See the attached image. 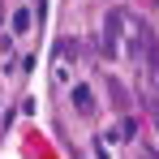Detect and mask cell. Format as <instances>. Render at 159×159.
<instances>
[{"mask_svg":"<svg viewBox=\"0 0 159 159\" xmlns=\"http://www.w3.org/2000/svg\"><path fill=\"white\" fill-rule=\"evenodd\" d=\"M155 73H159V69H155Z\"/></svg>","mask_w":159,"mask_h":159,"instance_id":"8","label":"cell"},{"mask_svg":"<svg viewBox=\"0 0 159 159\" xmlns=\"http://www.w3.org/2000/svg\"><path fill=\"white\" fill-rule=\"evenodd\" d=\"M65 60H69V65L78 60V43H73V39H60V43H56V82L65 73Z\"/></svg>","mask_w":159,"mask_h":159,"instance_id":"3","label":"cell"},{"mask_svg":"<svg viewBox=\"0 0 159 159\" xmlns=\"http://www.w3.org/2000/svg\"><path fill=\"white\" fill-rule=\"evenodd\" d=\"M69 99H73V107H78L82 116H90V112H95V95H90V86H86V82L69 86Z\"/></svg>","mask_w":159,"mask_h":159,"instance_id":"2","label":"cell"},{"mask_svg":"<svg viewBox=\"0 0 159 159\" xmlns=\"http://www.w3.org/2000/svg\"><path fill=\"white\" fill-rule=\"evenodd\" d=\"M133 133H138V120H129V116H125V120H120L116 129L107 133V138H133Z\"/></svg>","mask_w":159,"mask_h":159,"instance_id":"5","label":"cell"},{"mask_svg":"<svg viewBox=\"0 0 159 159\" xmlns=\"http://www.w3.org/2000/svg\"><path fill=\"white\" fill-rule=\"evenodd\" d=\"M142 159H159V155H155V151H146V155H142Z\"/></svg>","mask_w":159,"mask_h":159,"instance_id":"7","label":"cell"},{"mask_svg":"<svg viewBox=\"0 0 159 159\" xmlns=\"http://www.w3.org/2000/svg\"><path fill=\"white\" fill-rule=\"evenodd\" d=\"M125 22H129V17H125L120 9H112V13H107V26H103V56H107V60L116 56V39H120Z\"/></svg>","mask_w":159,"mask_h":159,"instance_id":"1","label":"cell"},{"mask_svg":"<svg viewBox=\"0 0 159 159\" xmlns=\"http://www.w3.org/2000/svg\"><path fill=\"white\" fill-rule=\"evenodd\" d=\"M107 90H112V99H116V103L125 107V99H129V95H125V86H120V82H112V86H107Z\"/></svg>","mask_w":159,"mask_h":159,"instance_id":"6","label":"cell"},{"mask_svg":"<svg viewBox=\"0 0 159 159\" xmlns=\"http://www.w3.org/2000/svg\"><path fill=\"white\" fill-rule=\"evenodd\" d=\"M30 26H34V17H30V9H17V13H13V34H26Z\"/></svg>","mask_w":159,"mask_h":159,"instance_id":"4","label":"cell"}]
</instances>
